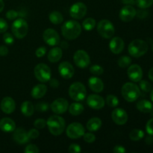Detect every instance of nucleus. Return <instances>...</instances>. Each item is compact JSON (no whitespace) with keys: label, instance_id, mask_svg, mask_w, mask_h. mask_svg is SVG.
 Returning <instances> with one entry per match:
<instances>
[{"label":"nucleus","instance_id":"obj_55","mask_svg":"<svg viewBox=\"0 0 153 153\" xmlns=\"http://www.w3.org/2000/svg\"><path fill=\"white\" fill-rule=\"evenodd\" d=\"M148 76H149V79H150L151 81H152V82H153V67H152V68H151L150 70H149V74H148Z\"/></svg>","mask_w":153,"mask_h":153},{"label":"nucleus","instance_id":"obj_56","mask_svg":"<svg viewBox=\"0 0 153 153\" xmlns=\"http://www.w3.org/2000/svg\"><path fill=\"white\" fill-rule=\"evenodd\" d=\"M4 7V1H3V0H0V12L2 11Z\"/></svg>","mask_w":153,"mask_h":153},{"label":"nucleus","instance_id":"obj_44","mask_svg":"<svg viewBox=\"0 0 153 153\" xmlns=\"http://www.w3.org/2000/svg\"><path fill=\"white\" fill-rule=\"evenodd\" d=\"M28 135L29 139H36L39 137L40 135V133H39V131L37 129H34V128H31L29 131H28Z\"/></svg>","mask_w":153,"mask_h":153},{"label":"nucleus","instance_id":"obj_45","mask_svg":"<svg viewBox=\"0 0 153 153\" xmlns=\"http://www.w3.org/2000/svg\"><path fill=\"white\" fill-rule=\"evenodd\" d=\"M82 149H81L80 146L76 143H73L69 146V152L70 153H79L81 152Z\"/></svg>","mask_w":153,"mask_h":153},{"label":"nucleus","instance_id":"obj_3","mask_svg":"<svg viewBox=\"0 0 153 153\" xmlns=\"http://www.w3.org/2000/svg\"><path fill=\"white\" fill-rule=\"evenodd\" d=\"M122 96L124 100L129 102L136 101L140 96V90L137 85L132 82H127L122 87Z\"/></svg>","mask_w":153,"mask_h":153},{"label":"nucleus","instance_id":"obj_35","mask_svg":"<svg viewBox=\"0 0 153 153\" xmlns=\"http://www.w3.org/2000/svg\"><path fill=\"white\" fill-rule=\"evenodd\" d=\"M135 3L140 8L146 9L152 5L153 0H135Z\"/></svg>","mask_w":153,"mask_h":153},{"label":"nucleus","instance_id":"obj_54","mask_svg":"<svg viewBox=\"0 0 153 153\" xmlns=\"http://www.w3.org/2000/svg\"><path fill=\"white\" fill-rule=\"evenodd\" d=\"M123 3L126 4H133L135 3V0H121Z\"/></svg>","mask_w":153,"mask_h":153},{"label":"nucleus","instance_id":"obj_26","mask_svg":"<svg viewBox=\"0 0 153 153\" xmlns=\"http://www.w3.org/2000/svg\"><path fill=\"white\" fill-rule=\"evenodd\" d=\"M136 107L139 111L143 113H150L153 108L152 102L146 100H142L137 102Z\"/></svg>","mask_w":153,"mask_h":153},{"label":"nucleus","instance_id":"obj_30","mask_svg":"<svg viewBox=\"0 0 153 153\" xmlns=\"http://www.w3.org/2000/svg\"><path fill=\"white\" fill-rule=\"evenodd\" d=\"M49 18L50 22L52 23L55 24V25H58V24L62 23L63 21H64L63 15L58 11H52L49 14Z\"/></svg>","mask_w":153,"mask_h":153},{"label":"nucleus","instance_id":"obj_34","mask_svg":"<svg viewBox=\"0 0 153 153\" xmlns=\"http://www.w3.org/2000/svg\"><path fill=\"white\" fill-rule=\"evenodd\" d=\"M106 103L109 107L115 108L119 105V100L116 96L110 94L106 98Z\"/></svg>","mask_w":153,"mask_h":153},{"label":"nucleus","instance_id":"obj_40","mask_svg":"<svg viewBox=\"0 0 153 153\" xmlns=\"http://www.w3.org/2000/svg\"><path fill=\"white\" fill-rule=\"evenodd\" d=\"M34 126L38 129H42L46 126V121L43 119H37L34 121Z\"/></svg>","mask_w":153,"mask_h":153},{"label":"nucleus","instance_id":"obj_42","mask_svg":"<svg viewBox=\"0 0 153 153\" xmlns=\"http://www.w3.org/2000/svg\"><path fill=\"white\" fill-rule=\"evenodd\" d=\"M39 152L38 147L34 144H28L25 149V153H38Z\"/></svg>","mask_w":153,"mask_h":153},{"label":"nucleus","instance_id":"obj_57","mask_svg":"<svg viewBox=\"0 0 153 153\" xmlns=\"http://www.w3.org/2000/svg\"><path fill=\"white\" fill-rule=\"evenodd\" d=\"M67 46H68V44L67 43H64V42H63L62 44H61V47L63 48H67Z\"/></svg>","mask_w":153,"mask_h":153},{"label":"nucleus","instance_id":"obj_29","mask_svg":"<svg viewBox=\"0 0 153 153\" xmlns=\"http://www.w3.org/2000/svg\"><path fill=\"white\" fill-rule=\"evenodd\" d=\"M68 108L70 114L73 115V116H78V115H80L81 114H82L85 108L81 103L74 102L72 103Z\"/></svg>","mask_w":153,"mask_h":153},{"label":"nucleus","instance_id":"obj_27","mask_svg":"<svg viewBox=\"0 0 153 153\" xmlns=\"http://www.w3.org/2000/svg\"><path fill=\"white\" fill-rule=\"evenodd\" d=\"M102 120L99 117H93L87 123V128L90 131H97L101 128Z\"/></svg>","mask_w":153,"mask_h":153},{"label":"nucleus","instance_id":"obj_6","mask_svg":"<svg viewBox=\"0 0 153 153\" xmlns=\"http://www.w3.org/2000/svg\"><path fill=\"white\" fill-rule=\"evenodd\" d=\"M12 33L18 39H22L27 35L28 31V22L22 18L16 19L11 25Z\"/></svg>","mask_w":153,"mask_h":153},{"label":"nucleus","instance_id":"obj_31","mask_svg":"<svg viewBox=\"0 0 153 153\" xmlns=\"http://www.w3.org/2000/svg\"><path fill=\"white\" fill-rule=\"evenodd\" d=\"M144 137V132L138 128H134L129 133V137L133 141H138Z\"/></svg>","mask_w":153,"mask_h":153},{"label":"nucleus","instance_id":"obj_7","mask_svg":"<svg viewBox=\"0 0 153 153\" xmlns=\"http://www.w3.org/2000/svg\"><path fill=\"white\" fill-rule=\"evenodd\" d=\"M97 31L100 36L106 39L111 38L115 32L114 26L111 21L102 19L97 25Z\"/></svg>","mask_w":153,"mask_h":153},{"label":"nucleus","instance_id":"obj_23","mask_svg":"<svg viewBox=\"0 0 153 153\" xmlns=\"http://www.w3.org/2000/svg\"><path fill=\"white\" fill-rule=\"evenodd\" d=\"M88 85L91 91L95 93H100L104 89V84L102 81L97 77H91L88 81Z\"/></svg>","mask_w":153,"mask_h":153},{"label":"nucleus","instance_id":"obj_16","mask_svg":"<svg viewBox=\"0 0 153 153\" xmlns=\"http://www.w3.org/2000/svg\"><path fill=\"white\" fill-rule=\"evenodd\" d=\"M87 104L90 108L96 110L102 108L105 104L104 99L97 94H91L87 98Z\"/></svg>","mask_w":153,"mask_h":153},{"label":"nucleus","instance_id":"obj_5","mask_svg":"<svg viewBox=\"0 0 153 153\" xmlns=\"http://www.w3.org/2000/svg\"><path fill=\"white\" fill-rule=\"evenodd\" d=\"M69 96L74 101H82L87 97L86 88L81 82H75L69 88Z\"/></svg>","mask_w":153,"mask_h":153},{"label":"nucleus","instance_id":"obj_17","mask_svg":"<svg viewBox=\"0 0 153 153\" xmlns=\"http://www.w3.org/2000/svg\"><path fill=\"white\" fill-rule=\"evenodd\" d=\"M111 118L117 125L122 126L128 121V114L123 108H116L112 111Z\"/></svg>","mask_w":153,"mask_h":153},{"label":"nucleus","instance_id":"obj_28","mask_svg":"<svg viewBox=\"0 0 153 153\" xmlns=\"http://www.w3.org/2000/svg\"><path fill=\"white\" fill-rule=\"evenodd\" d=\"M21 112L25 117L32 116L34 112V106L31 102L25 101L21 105Z\"/></svg>","mask_w":153,"mask_h":153},{"label":"nucleus","instance_id":"obj_18","mask_svg":"<svg viewBox=\"0 0 153 153\" xmlns=\"http://www.w3.org/2000/svg\"><path fill=\"white\" fill-rule=\"evenodd\" d=\"M127 74L130 80L134 82H140L143 77V70L141 67L137 64H132L128 67Z\"/></svg>","mask_w":153,"mask_h":153},{"label":"nucleus","instance_id":"obj_8","mask_svg":"<svg viewBox=\"0 0 153 153\" xmlns=\"http://www.w3.org/2000/svg\"><path fill=\"white\" fill-rule=\"evenodd\" d=\"M34 76L36 79L40 82L45 83L46 82H49L51 79V70L49 66L45 64H39L34 67Z\"/></svg>","mask_w":153,"mask_h":153},{"label":"nucleus","instance_id":"obj_59","mask_svg":"<svg viewBox=\"0 0 153 153\" xmlns=\"http://www.w3.org/2000/svg\"><path fill=\"white\" fill-rule=\"evenodd\" d=\"M150 113H151V114H152V116H153V108H152V111H151V112H150Z\"/></svg>","mask_w":153,"mask_h":153},{"label":"nucleus","instance_id":"obj_12","mask_svg":"<svg viewBox=\"0 0 153 153\" xmlns=\"http://www.w3.org/2000/svg\"><path fill=\"white\" fill-rule=\"evenodd\" d=\"M87 10V6L83 2H76L70 7V13L74 19H81L86 15Z\"/></svg>","mask_w":153,"mask_h":153},{"label":"nucleus","instance_id":"obj_38","mask_svg":"<svg viewBox=\"0 0 153 153\" xmlns=\"http://www.w3.org/2000/svg\"><path fill=\"white\" fill-rule=\"evenodd\" d=\"M49 105L47 102H39L36 105V109L37 111L46 112L49 110Z\"/></svg>","mask_w":153,"mask_h":153},{"label":"nucleus","instance_id":"obj_60","mask_svg":"<svg viewBox=\"0 0 153 153\" xmlns=\"http://www.w3.org/2000/svg\"><path fill=\"white\" fill-rule=\"evenodd\" d=\"M152 50H153V46H152Z\"/></svg>","mask_w":153,"mask_h":153},{"label":"nucleus","instance_id":"obj_13","mask_svg":"<svg viewBox=\"0 0 153 153\" xmlns=\"http://www.w3.org/2000/svg\"><path fill=\"white\" fill-rule=\"evenodd\" d=\"M69 108V103L66 99L58 98L56 99L51 104V109L52 111L57 114H62L67 111Z\"/></svg>","mask_w":153,"mask_h":153},{"label":"nucleus","instance_id":"obj_2","mask_svg":"<svg viewBox=\"0 0 153 153\" xmlns=\"http://www.w3.org/2000/svg\"><path fill=\"white\" fill-rule=\"evenodd\" d=\"M46 125L51 134L55 136L61 134L65 129V120L58 115L51 116L46 121Z\"/></svg>","mask_w":153,"mask_h":153},{"label":"nucleus","instance_id":"obj_20","mask_svg":"<svg viewBox=\"0 0 153 153\" xmlns=\"http://www.w3.org/2000/svg\"><path fill=\"white\" fill-rule=\"evenodd\" d=\"M13 138L14 141L19 144H25L30 140L28 132L22 128H18L16 129L15 128L13 131Z\"/></svg>","mask_w":153,"mask_h":153},{"label":"nucleus","instance_id":"obj_36","mask_svg":"<svg viewBox=\"0 0 153 153\" xmlns=\"http://www.w3.org/2000/svg\"><path fill=\"white\" fill-rule=\"evenodd\" d=\"M139 82V86L140 88L145 93H148L152 90V85L149 82L145 80H140Z\"/></svg>","mask_w":153,"mask_h":153},{"label":"nucleus","instance_id":"obj_21","mask_svg":"<svg viewBox=\"0 0 153 153\" xmlns=\"http://www.w3.org/2000/svg\"><path fill=\"white\" fill-rule=\"evenodd\" d=\"M125 46V43L121 37H115L112 38V40L109 43L110 50L114 54H120L123 52Z\"/></svg>","mask_w":153,"mask_h":153},{"label":"nucleus","instance_id":"obj_51","mask_svg":"<svg viewBox=\"0 0 153 153\" xmlns=\"http://www.w3.org/2000/svg\"><path fill=\"white\" fill-rule=\"evenodd\" d=\"M8 53V49L6 46L1 45L0 46V56H5Z\"/></svg>","mask_w":153,"mask_h":153},{"label":"nucleus","instance_id":"obj_46","mask_svg":"<svg viewBox=\"0 0 153 153\" xmlns=\"http://www.w3.org/2000/svg\"><path fill=\"white\" fill-rule=\"evenodd\" d=\"M8 28L7 22L2 18H0V33H4Z\"/></svg>","mask_w":153,"mask_h":153},{"label":"nucleus","instance_id":"obj_39","mask_svg":"<svg viewBox=\"0 0 153 153\" xmlns=\"http://www.w3.org/2000/svg\"><path fill=\"white\" fill-rule=\"evenodd\" d=\"M83 137H84V140H85V141L87 142V143H94V142L96 140L95 135L91 132L85 133Z\"/></svg>","mask_w":153,"mask_h":153},{"label":"nucleus","instance_id":"obj_10","mask_svg":"<svg viewBox=\"0 0 153 153\" xmlns=\"http://www.w3.org/2000/svg\"><path fill=\"white\" fill-rule=\"evenodd\" d=\"M73 61L76 65L79 68H86L91 64L89 55L82 49H79L75 52Z\"/></svg>","mask_w":153,"mask_h":153},{"label":"nucleus","instance_id":"obj_58","mask_svg":"<svg viewBox=\"0 0 153 153\" xmlns=\"http://www.w3.org/2000/svg\"><path fill=\"white\" fill-rule=\"evenodd\" d=\"M150 98H151V100L153 102V88L152 90H151V94H150Z\"/></svg>","mask_w":153,"mask_h":153},{"label":"nucleus","instance_id":"obj_41","mask_svg":"<svg viewBox=\"0 0 153 153\" xmlns=\"http://www.w3.org/2000/svg\"><path fill=\"white\" fill-rule=\"evenodd\" d=\"M3 40L7 45L13 44V41H14L13 37L10 33H4V35H3Z\"/></svg>","mask_w":153,"mask_h":153},{"label":"nucleus","instance_id":"obj_9","mask_svg":"<svg viewBox=\"0 0 153 153\" xmlns=\"http://www.w3.org/2000/svg\"><path fill=\"white\" fill-rule=\"evenodd\" d=\"M67 137L71 139H78L84 135L85 129L80 123H73L70 124L66 130Z\"/></svg>","mask_w":153,"mask_h":153},{"label":"nucleus","instance_id":"obj_24","mask_svg":"<svg viewBox=\"0 0 153 153\" xmlns=\"http://www.w3.org/2000/svg\"><path fill=\"white\" fill-rule=\"evenodd\" d=\"M63 52L60 47H54L49 52L47 55L48 60L52 63H57L62 58Z\"/></svg>","mask_w":153,"mask_h":153},{"label":"nucleus","instance_id":"obj_22","mask_svg":"<svg viewBox=\"0 0 153 153\" xmlns=\"http://www.w3.org/2000/svg\"><path fill=\"white\" fill-rule=\"evenodd\" d=\"M16 128V124L12 119L4 117L0 120V129L4 132H12Z\"/></svg>","mask_w":153,"mask_h":153},{"label":"nucleus","instance_id":"obj_43","mask_svg":"<svg viewBox=\"0 0 153 153\" xmlns=\"http://www.w3.org/2000/svg\"><path fill=\"white\" fill-rule=\"evenodd\" d=\"M19 16V12L16 11L14 10H10L6 13V17L10 20L16 19Z\"/></svg>","mask_w":153,"mask_h":153},{"label":"nucleus","instance_id":"obj_48","mask_svg":"<svg viewBox=\"0 0 153 153\" xmlns=\"http://www.w3.org/2000/svg\"><path fill=\"white\" fill-rule=\"evenodd\" d=\"M146 130L148 134L153 135V118L149 120L146 125Z\"/></svg>","mask_w":153,"mask_h":153},{"label":"nucleus","instance_id":"obj_25","mask_svg":"<svg viewBox=\"0 0 153 153\" xmlns=\"http://www.w3.org/2000/svg\"><path fill=\"white\" fill-rule=\"evenodd\" d=\"M47 92V87L43 84H39L31 90V97L34 99H40L45 96Z\"/></svg>","mask_w":153,"mask_h":153},{"label":"nucleus","instance_id":"obj_33","mask_svg":"<svg viewBox=\"0 0 153 153\" xmlns=\"http://www.w3.org/2000/svg\"><path fill=\"white\" fill-rule=\"evenodd\" d=\"M131 59L128 56H122L118 59L117 64L121 68H126L131 64Z\"/></svg>","mask_w":153,"mask_h":153},{"label":"nucleus","instance_id":"obj_4","mask_svg":"<svg viewBox=\"0 0 153 153\" xmlns=\"http://www.w3.org/2000/svg\"><path fill=\"white\" fill-rule=\"evenodd\" d=\"M128 53L134 58H140L147 52L148 44L144 40L136 39L132 40L128 45Z\"/></svg>","mask_w":153,"mask_h":153},{"label":"nucleus","instance_id":"obj_53","mask_svg":"<svg viewBox=\"0 0 153 153\" xmlns=\"http://www.w3.org/2000/svg\"><path fill=\"white\" fill-rule=\"evenodd\" d=\"M145 142H146V144L150 145L153 143V137L151 134H149L148 136H146V139H145Z\"/></svg>","mask_w":153,"mask_h":153},{"label":"nucleus","instance_id":"obj_32","mask_svg":"<svg viewBox=\"0 0 153 153\" xmlns=\"http://www.w3.org/2000/svg\"><path fill=\"white\" fill-rule=\"evenodd\" d=\"M96 25V20L93 18L89 17L87 18L86 19L83 21L82 22V26L86 31H91L94 28Z\"/></svg>","mask_w":153,"mask_h":153},{"label":"nucleus","instance_id":"obj_14","mask_svg":"<svg viewBox=\"0 0 153 153\" xmlns=\"http://www.w3.org/2000/svg\"><path fill=\"white\" fill-rule=\"evenodd\" d=\"M58 72L62 78L65 79H70L74 76L75 70L73 66L68 61L61 63L58 66Z\"/></svg>","mask_w":153,"mask_h":153},{"label":"nucleus","instance_id":"obj_50","mask_svg":"<svg viewBox=\"0 0 153 153\" xmlns=\"http://www.w3.org/2000/svg\"><path fill=\"white\" fill-rule=\"evenodd\" d=\"M113 152L114 153H125L126 152V149L124 148V146H120V145H117L114 146L113 149Z\"/></svg>","mask_w":153,"mask_h":153},{"label":"nucleus","instance_id":"obj_47","mask_svg":"<svg viewBox=\"0 0 153 153\" xmlns=\"http://www.w3.org/2000/svg\"><path fill=\"white\" fill-rule=\"evenodd\" d=\"M46 53V48L44 46H40L38 49L36 50L35 55L37 58H41V57L44 56Z\"/></svg>","mask_w":153,"mask_h":153},{"label":"nucleus","instance_id":"obj_37","mask_svg":"<svg viewBox=\"0 0 153 153\" xmlns=\"http://www.w3.org/2000/svg\"><path fill=\"white\" fill-rule=\"evenodd\" d=\"M90 72L93 75H94V76H101L104 73V70H103V68L101 66L95 64V65H93L90 68Z\"/></svg>","mask_w":153,"mask_h":153},{"label":"nucleus","instance_id":"obj_1","mask_svg":"<svg viewBox=\"0 0 153 153\" xmlns=\"http://www.w3.org/2000/svg\"><path fill=\"white\" fill-rule=\"evenodd\" d=\"M61 32L67 40H75L82 33V26L76 21L68 20L64 22L61 27Z\"/></svg>","mask_w":153,"mask_h":153},{"label":"nucleus","instance_id":"obj_52","mask_svg":"<svg viewBox=\"0 0 153 153\" xmlns=\"http://www.w3.org/2000/svg\"><path fill=\"white\" fill-rule=\"evenodd\" d=\"M49 85L52 88H57L59 87V82L56 79H49Z\"/></svg>","mask_w":153,"mask_h":153},{"label":"nucleus","instance_id":"obj_49","mask_svg":"<svg viewBox=\"0 0 153 153\" xmlns=\"http://www.w3.org/2000/svg\"><path fill=\"white\" fill-rule=\"evenodd\" d=\"M141 10H139L138 11H136V16L138 18L140 19H143V18H146L148 16V11L147 10H144L143 8H140Z\"/></svg>","mask_w":153,"mask_h":153},{"label":"nucleus","instance_id":"obj_19","mask_svg":"<svg viewBox=\"0 0 153 153\" xmlns=\"http://www.w3.org/2000/svg\"><path fill=\"white\" fill-rule=\"evenodd\" d=\"M0 108L1 110L4 112V114H10L13 113L16 108V103L15 101L11 98V97H6L2 99L0 104Z\"/></svg>","mask_w":153,"mask_h":153},{"label":"nucleus","instance_id":"obj_11","mask_svg":"<svg viewBox=\"0 0 153 153\" xmlns=\"http://www.w3.org/2000/svg\"><path fill=\"white\" fill-rule=\"evenodd\" d=\"M43 38L45 43L51 46H58L60 43V37L55 30L47 28L43 34Z\"/></svg>","mask_w":153,"mask_h":153},{"label":"nucleus","instance_id":"obj_15","mask_svg":"<svg viewBox=\"0 0 153 153\" xmlns=\"http://www.w3.org/2000/svg\"><path fill=\"white\" fill-rule=\"evenodd\" d=\"M119 15L123 22H130L136 16V10L133 6L128 4L122 7Z\"/></svg>","mask_w":153,"mask_h":153}]
</instances>
